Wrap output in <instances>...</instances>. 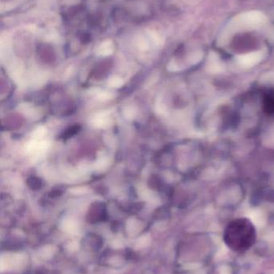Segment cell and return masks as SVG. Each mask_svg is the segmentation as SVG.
I'll use <instances>...</instances> for the list:
<instances>
[{
  "label": "cell",
  "mask_w": 274,
  "mask_h": 274,
  "mask_svg": "<svg viewBox=\"0 0 274 274\" xmlns=\"http://www.w3.org/2000/svg\"><path fill=\"white\" fill-rule=\"evenodd\" d=\"M266 17L262 12L258 11H251V12H244L240 15L239 20L245 25L258 26L265 23Z\"/></svg>",
  "instance_id": "obj_1"
},
{
  "label": "cell",
  "mask_w": 274,
  "mask_h": 274,
  "mask_svg": "<svg viewBox=\"0 0 274 274\" xmlns=\"http://www.w3.org/2000/svg\"><path fill=\"white\" fill-rule=\"evenodd\" d=\"M263 110L267 115H274V88L265 92L263 97Z\"/></svg>",
  "instance_id": "obj_2"
}]
</instances>
